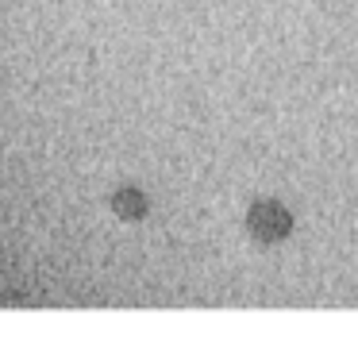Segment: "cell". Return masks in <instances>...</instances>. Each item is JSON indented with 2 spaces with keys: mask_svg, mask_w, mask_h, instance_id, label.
I'll use <instances>...</instances> for the list:
<instances>
[{
  "mask_svg": "<svg viewBox=\"0 0 358 343\" xmlns=\"http://www.w3.org/2000/svg\"><path fill=\"white\" fill-rule=\"evenodd\" d=\"M112 212H116L120 220H143L150 212V201L139 186H124V189L112 193Z\"/></svg>",
  "mask_w": 358,
  "mask_h": 343,
  "instance_id": "obj_2",
  "label": "cell"
},
{
  "mask_svg": "<svg viewBox=\"0 0 358 343\" xmlns=\"http://www.w3.org/2000/svg\"><path fill=\"white\" fill-rule=\"evenodd\" d=\"M247 232L250 239L258 243H281L293 235V209L285 201H273V197H262L247 209Z\"/></svg>",
  "mask_w": 358,
  "mask_h": 343,
  "instance_id": "obj_1",
  "label": "cell"
}]
</instances>
